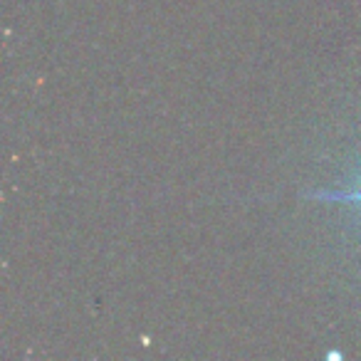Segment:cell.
Returning a JSON list of instances; mask_svg holds the SVG:
<instances>
[{"label": "cell", "mask_w": 361, "mask_h": 361, "mask_svg": "<svg viewBox=\"0 0 361 361\" xmlns=\"http://www.w3.org/2000/svg\"><path fill=\"white\" fill-rule=\"evenodd\" d=\"M314 201H326V203H346V206L361 208V176H359V186L354 191H312L307 193Z\"/></svg>", "instance_id": "obj_1"}]
</instances>
